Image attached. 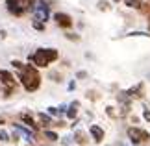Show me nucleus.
<instances>
[{
  "instance_id": "obj_13",
  "label": "nucleus",
  "mask_w": 150,
  "mask_h": 146,
  "mask_svg": "<svg viewBox=\"0 0 150 146\" xmlns=\"http://www.w3.org/2000/svg\"><path fill=\"white\" fill-rule=\"evenodd\" d=\"M45 137L50 139V141H56V139H57V135H56L54 131H45Z\"/></svg>"
},
{
  "instance_id": "obj_5",
  "label": "nucleus",
  "mask_w": 150,
  "mask_h": 146,
  "mask_svg": "<svg viewBox=\"0 0 150 146\" xmlns=\"http://www.w3.org/2000/svg\"><path fill=\"white\" fill-rule=\"evenodd\" d=\"M0 83L8 87L9 92L13 91V87H17V81H15V78H13V74L8 72V71H0Z\"/></svg>"
},
{
  "instance_id": "obj_9",
  "label": "nucleus",
  "mask_w": 150,
  "mask_h": 146,
  "mask_svg": "<svg viewBox=\"0 0 150 146\" xmlns=\"http://www.w3.org/2000/svg\"><path fill=\"white\" fill-rule=\"evenodd\" d=\"M124 4L128 6V8H141L143 0H124Z\"/></svg>"
},
{
  "instance_id": "obj_15",
  "label": "nucleus",
  "mask_w": 150,
  "mask_h": 146,
  "mask_svg": "<svg viewBox=\"0 0 150 146\" xmlns=\"http://www.w3.org/2000/svg\"><path fill=\"white\" fill-rule=\"evenodd\" d=\"M39 118L43 120V124H50V118H48L47 115H39Z\"/></svg>"
},
{
  "instance_id": "obj_20",
  "label": "nucleus",
  "mask_w": 150,
  "mask_h": 146,
  "mask_svg": "<svg viewBox=\"0 0 150 146\" xmlns=\"http://www.w3.org/2000/svg\"><path fill=\"white\" fill-rule=\"evenodd\" d=\"M4 124V118H0V126H2Z\"/></svg>"
},
{
  "instance_id": "obj_19",
  "label": "nucleus",
  "mask_w": 150,
  "mask_h": 146,
  "mask_svg": "<svg viewBox=\"0 0 150 146\" xmlns=\"http://www.w3.org/2000/svg\"><path fill=\"white\" fill-rule=\"evenodd\" d=\"M145 118H146V120L150 122V111H145Z\"/></svg>"
},
{
  "instance_id": "obj_18",
  "label": "nucleus",
  "mask_w": 150,
  "mask_h": 146,
  "mask_svg": "<svg viewBox=\"0 0 150 146\" xmlns=\"http://www.w3.org/2000/svg\"><path fill=\"white\" fill-rule=\"evenodd\" d=\"M100 9H108V2H100Z\"/></svg>"
},
{
  "instance_id": "obj_12",
  "label": "nucleus",
  "mask_w": 150,
  "mask_h": 146,
  "mask_svg": "<svg viewBox=\"0 0 150 146\" xmlns=\"http://www.w3.org/2000/svg\"><path fill=\"white\" fill-rule=\"evenodd\" d=\"M33 28H35V30H45V22H41V20H33Z\"/></svg>"
},
{
  "instance_id": "obj_11",
  "label": "nucleus",
  "mask_w": 150,
  "mask_h": 146,
  "mask_svg": "<svg viewBox=\"0 0 150 146\" xmlns=\"http://www.w3.org/2000/svg\"><path fill=\"white\" fill-rule=\"evenodd\" d=\"M21 118L24 120V122H26L28 126H35V124H33V118H32L30 115H26V113H24V115H21Z\"/></svg>"
},
{
  "instance_id": "obj_4",
  "label": "nucleus",
  "mask_w": 150,
  "mask_h": 146,
  "mask_svg": "<svg viewBox=\"0 0 150 146\" xmlns=\"http://www.w3.org/2000/svg\"><path fill=\"white\" fill-rule=\"evenodd\" d=\"M48 4L45 2V0H39L35 4V20H41V22H47L48 20Z\"/></svg>"
},
{
  "instance_id": "obj_14",
  "label": "nucleus",
  "mask_w": 150,
  "mask_h": 146,
  "mask_svg": "<svg viewBox=\"0 0 150 146\" xmlns=\"http://www.w3.org/2000/svg\"><path fill=\"white\" fill-rule=\"evenodd\" d=\"M11 65H13L15 68H19V71H21V68H22V67H24V65H22V63H21V61H17V59H15V61H11Z\"/></svg>"
},
{
  "instance_id": "obj_3",
  "label": "nucleus",
  "mask_w": 150,
  "mask_h": 146,
  "mask_svg": "<svg viewBox=\"0 0 150 146\" xmlns=\"http://www.w3.org/2000/svg\"><path fill=\"white\" fill-rule=\"evenodd\" d=\"M35 4L37 0H8V11L15 17H22L28 11L35 9Z\"/></svg>"
},
{
  "instance_id": "obj_16",
  "label": "nucleus",
  "mask_w": 150,
  "mask_h": 146,
  "mask_svg": "<svg viewBox=\"0 0 150 146\" xmlns=\"http://www.w3.org/2000/svg\"><path fill=\"white\" fill-rule=\"evenodd\" d=\"M0 141H8V133L6 131H0Z\"/></svg>"
},
{
  "instance_id": "obj_8",
  "label": "nucleus",
  "mask_w": 150,
  "mask_h": 146,
  "mask_svg": "<svg viewBox=\"0 0 150 146\" xmlns=\"http://www.w3.org/2000/svg\"><path fill=\"white\" fill-rule=\"evenodd\" d=\"M89 131H91V135H93V139H95L96 142L102 141V137H104V130H102V128H98V126H91Z\"/></svg>"
},
{
  "instance_id": "obj_2",
  "label": "nucleus",
  "mask_w": 150,
  "mask_h": 146,
  "mask_svg": "<svg viewBox=\"0 0 150 146\" xmlns=\"http://www.w3.org/2000/svg\"><path fill=\"white\" fill-rule=\"evenodd\" d=\"M57 56L59 54H57V50H54V48H39L35 54L30 57V61L37 67H47V65H50V63H54L57 59Z\"/></svg>"
},
{
  "instance_id": "obj_21",
  "label": "nucleus",
  "mask_w": 150,
  "mask_h": 146,
  "mask_svg": "<svg viewBox=\"0 0 150 146\" xmlns=\"http://www.w3.org/2000/svg\"><path fill=\"white\" fill-rule=\"evenodd\" d=\"M115 2H119V0H115Z\"/></svg>"
},
{
  "instance_id": "obj_10",
  "label": "nucleus",
  "mask_w": 150,
  "mask_h": 146,
  "mask_svg": "<svg viewBox=\"0 0 150 146\" xmlns=\"http://www.w3.org/2000/svg\"><path fill=\"white\" fill-rule=\"evenodd\" d=\"M76 107H78V102H74L72 106H71V109L67 111V116H69V118H74V115H76Z\"/></svg>"
},
{
  "instance_id": "obj_17",
  "label": "nucleus",
  "mask_w": 150,
  "mask_h": 146,
  "mask_svg": "<svg viewBox=\"0 0 150 146\" xmlns=\"http://www.w3.org/2000/svg\"><path fill=\"white\" fill-rule=\"evenodd\" d=\"M65 35H67L69 39H72V41H78V39H80L78 35H74V33H65Z\"/></svg>"
},
{
  "instance_id": "obj_1",
  "label": "nucleus",
  "mask_w": 150,
  "mask_h": 146,
  "mask_svg": "<svg viewBox=\"0 0 150 146\" xmlns=\"http://www.w3.org/2000/svg\"><path fill=\"white\" fill-rule=\"evenodd\" d=\"M19 78L22 81V85H24V89L30 91V92L37 91L39 85H41V76H39V72L35 71V67H32V65H24V67H22Z\"/></svg>"
},
{
  "instance_id": "obj_6",
  "label": "nucleus",
  "mask_w": 150,
  "mask_h": 146,
  "mask_svg": "<svg viewBox=\"0 0 150 146\" xmlns=\"http://www.w3.org/2000/svg\"><path fill=\"white\" fill-rule=\"evenodd\" d=\"M128 135H130V139H132V142H134V144H139L141 141H146V139H148V133L146 131H139V130H135V128H130Z\"/></svg>"
},
{
  "instance_id": "obj_7",
  "label": "nucleus",
  "mask_w": 150,
  "mask_h": 146,
  "mask_svg": "<svg viewBox=\"0 0 150 146\" xmlns=\"http://www.w3.org/2000/svg\"><path fill=\"white\" fill-rule=\"evenodd\" d=\"M54 20H56V24L59 26V28H65V30L72 26V19L67 13H56L54 15Z\"/></svg>"
}]
</instances>
